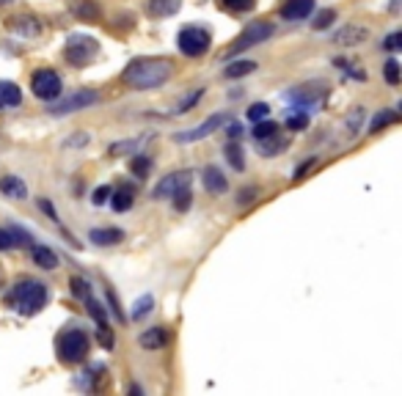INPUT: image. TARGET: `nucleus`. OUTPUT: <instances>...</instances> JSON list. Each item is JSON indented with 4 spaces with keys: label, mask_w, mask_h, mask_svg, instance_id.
<instances>
[{
    "label": "nucleus",
    "mask_w": 402,
    "mask_h": 396,
    "mask_svg": "<svg viewBox=\"0 0 402 396\" xmlns=\"http://www.w3.org/2000/svg\"><path fill=\"white\" fill-rule=\"evenodd\" d=\"M171 72H174V66L169 58H135L125 69L122 80L135 91H152V88L169 83Z\"/></svg>",
    "instance_id": "nucleus-1"
},
{
    "label": "nucleus",
    "mask_w": 402,
    "mask_h": 396,
    "mask_svg": "<svg viewBox=\"0 0 402 396\" xmlns=\"http://www.w3.org/2000/svg\"><path fill=\"white\" fill-rule=\"evenodd\" d=\"M9 303L20 314H39L44 309V303H47V287L33 281V278H25L11 289Z\"/></svg>",
    "instance_id": "nucleus-2"
},
{
    "label": "nucleus",
    "mask_w": 402,
    "mask_h": 396,
    "mask_svg": "<svg viewBox=\"0 0 402 396\" xmlns=\"http://www.w3.org/2000/svg\"><path fill=\"white\" fill-rule=\"evenodd\" d=\"M97 53H100V42L94 36H88V33H72L66 39L64 55L72 66H88V63L94 61Z\"/></svg>",
    "instance_id": "nucleus-3"
},
{
    "label": "nucleus",
    "mask_w": 402,
    "mask_h": 396,
    "mask_svg": "<svg viewBox=\"0 0 402 396\" xmlns=\"http://www.w3.org/2000/svg\"><path fill=\"white\" fill-rule=\"evenodd\" d=\"M88 347H91V341H88V336H85L80 328L61 333L58 336V344H55L58 358H61L64 363H80L85 355H88Z\"/></svg>",
    "instance_id": "nucleus-4"
},
{
    "label": "nucleus",
    "mask_w": 402,
    "mask_h": 396,
    "mask_svg": "<svg viewBox=\"0 0 402 396\" xmlns=\"http://www.w3.org/2000/svg\"><path fill=\"white\" fill-rule=\"evenodd\" d=\"M100 100V94L94 91V88H78V91H72L69 97L64 100H53V102L47 105V113L50 116H66V113H78V110H83L88 105H94Z\"/></svg>",
    "instance_id": "nucleus-5"
},
{
    "label": "nucleus",
    "mask_w": 402,
    "mask_h": 396,
    "mask_svg": "<svg viewBox=\"0 0 402 396\" xmlns=\"http://www.w3.org/2000/svg\"><path fill=\"white\" fill-rule=\"evenodd\" d=\"M273 22H268V20H256L251 22L237 39H234L232 44V50H229V55H237V53H243V50H248V47H256V44H262V42H268L270 36H273Z\"/></svg>",
    "instance_id": "nucleus-6"
},
{
    "label": "nucleus",
    "mask_w": 402,
    "mask_h": 396,
    "mask_svg": "<svg viewBox=\"0 0 402 396\" xmlns=\"http://www.w3.org/2000/svg\"><path fill=\"white\" fill-rule=\"evenodd\" d=\"M210 33L204 31V28H182L179 31V36H176V44H179V50H182V55H191V58H199V55H204L207 50H210Z\"/></svg>",
    "instance_id": "nucleus-7"
},
{
    "label": "nucleus",
    "mask_w": 402,
    "mask_h": 396,
    "mask_svg": "<svg viewBox=\"0 0 402 396\" xmlns=\"http://www.w3.org/2000/svg\"><path fill=\"white\" fill-rule=\"evenodd\" d=\"M31 88H33V94H36L39 100L53 102V100H58V97H61V77H58L55 72H50V69H42V72H36V75H33Z\"/></svg>",
    "instance_id": "nucleus-8"
},
{
    "label": "nucleus",
    "mask_w": 402,
    "mask_h": 396,
    "mask_svg": "<svg viewBox=\"0 0 402 396\" xmlns=\"http://www.w3.org/2000/svg\"><path fill=\"white\" fill-rule=\"evenodd\" d=\"M221 124H226V116H223V113H215V116H210V119H204L199 127L185 129V132H176L174 141H176V144H196V141H201V138L212 135Z\"/></svg>",
    "instance_id": "nucleus-9"
},
{
    "label": "nucleus",
    "mask_w": 402,
    "mask_h": 396,
    "mask_svg": "<svg viewBox=\"0 0 402 396\" xmlns=\"http://www.w3.org/2000/svg\"><path fill=\"white\" fill-rule=\"evenodd\" d=\"M193 182V171H174L169 176H163L160 182H157V188H154V198H171L176 190L182 188H191Z\"/></svg>",
    "instance_id": "nucleus-10"
},
{
    "label": "nucleus",
    "mask_w": 402,
    "mask_h": 396,
    "mask_svg": "<svg viewBox=\"0 0 402 396\" xmlns=\"http://www.w3.org/2000/svg\"><path fill=\"white\" fill-rule=\"evenodd\" d=\"M312 11H314V0H287L281 6L284 20H306Z\"/></svg>",
    "instance_id": "nucleus-11"
},
{
    "label": "nucleus",
    "mask_w": 402,
    "mask_h": 396,
    "mask_svg": "<svg viewBox=\"0 0 402 396\" xmlns=\"http://www.w3.org/2000/svg\"><path fill=\"white\" fill-rule=\"evenodd\" d=\"M334 39H337V44H344V47H356V44L369 39V31L364 25H347V28H339Z\"/></svg>",
    "instance_id": "nucleus-12"
},
{
    "label": "nucleus",
    "mask_w": 402,
    "mask_h": 396,
    "mask_svg": "<svg viewBox=\"0 0 402 396\" xmlns=\"http://www.w3.org/2000/svg\"><path fill=\"white\" fill-rule=\"evenodd\" d=\"M9 25H11V31H14V33H20V36H25V39H33V36H39V33H42L39 20H36V17H28V14L11 17Z\"/></svg>",
    "instance_id": "nucleus-13"
},
{
    "label": "nucleus",
    "mask_w": 402,
    "mask_h": 396,
    "mask_svg": "<svg viewBox=\"0 0 402 396\" xmlns=\"http://www.w3.org/2000/svg\"><path fill=\"white\" fill-rule=\"evenodd\" d=\"M85 303H88V314H91V316L97 319V325H100V341H102L105 347H110L113 341H110V328H107V319H105V311H102V306H100V303H97V300H94L91 294L85 297Z\"/></svg>",
    "instance_id": "nucleus-14"
},
{
    "label": "nucleus",
    "mask_w": 402,
    "mask_h": 396,
    "mask_svg": "<svg viewBox=\"0 0 402 396\" xmlns=\"http://www.w3.org/2000/svg\"><path fill=\"white\" fill-rule=\"evenodd\" d=\"M31 256L42 270H55L58 267V253L50 250L47 245H31Z\"/></svg>",
    "instance_id": "nucleus-15"
},
{
    "label": "nucleus",
    "mask_w": 402,
    "mask_h": 396,
    "mask_svg": "<svg viewBox=\"0 0 402 396\" xmlns=\"http://www.w3.org/2000/svg\"><path fill=\"white\" fill-rule=\"evenodd\" d=\"M322 97H325V88H319L317 94H314V91H312V85H303V88H297V91H290V94H287V100L303 105V107H312V105H317Z\"/></svg>",
    "instance_id": "nucleus-16"
},
{
    "label": "nucleus",
    "mask_w": 402,
    "mask_h": 396,
    "mask_svg": "<svg viewBox=\"0 0 402 396\" xmlns=\"http://www.w3.org/2000/svg\"><path fill=\"white\" fill-rule=\"evenodd\" d=\"M166 341H169L166 328H149V331H144L141 338H138V344H141L144 350H160Z\"/></svg>",
    "instance_id": "nucleus-17"
},
{
    "label": "nucleus",
    "mask_w": 402,
    "mask_h": 396,
    "mask_svg": "<svg viewBox=\"0 0 402 396\" xmlns=\"http://www.w3.org/2000/svg\"><path fill=\"white\" fill-rule=\"evenodd\" d=\"M149 138H152V135H144V138H129V141H122V144H113L107 151H110L113 157H122V154H138V151L149 144Z\"/></svg>",
    "instance_id": "nucleus-18"
},
{
    "label": "nucleus",
    "mask_w": 402,
    "mask_h": 396,
    "mask_svg": "<svg viewBox=\"0 0 402 396\" xmlns=\"http://www.w3.org/2000/svg\"><path fill=\"white\" fill-rule=\"evenodd\" d=\"M204 188L210 190V193H226L229 188V182H226V176L221 173V168H204Z\"/></svg>",
    "instance_id": "nucleus-19"
},
{
    "label": "nucleus",
    "mask_w": 402,
    "mask_h": 396,
    "mask_svg": "<svg viewBox=\"0 0 402 396\" xmlns=\"http://www.w3.org/2000/svg\"><path fill=\"white\" fill-rule=\"evenodd\" d=\"M20 102H22V91L17 88V83L0 80V107H17Z\"/></svg>",
    "instance_id": "nucleus-20"
},
{
    "label": "nucleus",
    "mask_w": 402,
    "mask_h": 396,
    "mask_svg": "<svg viewBox=\"0 0 402 396\" xmlns=\"http://www.w3.org/2000/svg\"><path fill=\"white\" fill-rule=\"evenodd\" d=\"M0 190L6 193V198H17V201H22L28 196V188H25V182H22L20 176H3Z\"/></svg>",
    "instance_id": "nucleus-21"
},
{
    "label": "nucleus",
    "mask_w": 402,
    "mask_h": 396,
    "mask_svg": "<svg viewBox=\"0 0 402 396\" xmlns=\"http://www.w3.org/2000/svg\"><path fill=\"white\" fill-rule=\"evenodd\" d=\"M182 9V0H149V11L154 17H174Z\"/></svg>",
    "instance_id": "nucleus-22"
},
{
    "label": "nucleus",
    "mask_w": 402,
    "mask_h": 396,
    "mask_svg": "<svg viewBox=\"0 0 402 396\" xmlns=\"http://www.w3.org/2000/svg\"><path fill=\"white\" fill-rule=\"evenodd\" d=\"M122 237H125V234L119 229H91V234H88V240H91L94 245H116Z\"/></svg>",
    "instance_id": "nucleus-23"
},
{
    "label": "nucleus",
    "mask_w": 402,
    "mask_h": 396,
    "mask_svg": "<svg viewBox=\"0 0 402 396\" xmlns=\"http://www.w3.org/2000/svg\"><path fill=\"white\" fill-rule=\"evenodd\" d=\"M259 149H262V154H265V157H275L278 151H284V149H287V141H284V138H278V132H275L273 138L259 141Z\"/></svg>",
    "instance_id": "nucleus-24"
},
{
    "label": "nucleus",
    "mask_w": 402,
    "mask_h": 396,
    "mask_svg": "<svg viewBox=\"0 0 402 396\" xmlns=\"http://www.w3.org/2000/svg\"><path fill=\"white\" fill-rule=\"evenodd\" d=\"M256 69V63L254 61H234L226 66V77L229 80H237V77H245V75H251Z\"/></svg>",
    "instance_id": "nucleus-25"
},
{
    "label": "nucleus",
    "mask_w": 402,
    "mask_h": 396,
    "mask_svg": "<svg viewBox=\"0 0 402 396\" xmlns=\"http://www.w3.org/2000/svg\"><path fill=\"white\" fill-rule=\"evenodd\" d=\"M113 193V190H110ZM132 207V188H122L113 193V209L116 212H127Z\"/></svg>",
    "instance_id": "nucleus-26"
},
{
    "label": "nucleus",
    "mask_w": 402,
    "mask_h": 396,
    "mask_svg": "<svg viewBox=\"0 0 402 396\" xmlns=\"http://www.w3.org/2000/svg\"><path fill=\"white\" fill-rule=\"evenodd\" d=\"M400 116H397V110H383V113H378L375 119H372V124H369V132H381L383 127L394 124Z\"/></svg>",
    "instance_id": "nucleus-27"
},
{
    "label": "nucleus",
    "mask_w": 402,
    "mask_h": 396,
    "mask_svg": "<svg viewBox=\"0 0 402 396\" xmlns=\"http://www.w3.org/2000/svg\"><path fill=\"white\" fill-rule=\"evenodd\" d=\"M152 306H154V297H152V294H144L141 300H135V303H132L129 316H132V319H144V316L152 311Z\"/></svg>",
    "instance_id": "nucleus-28"
},
{
    "label": "nucleus",
    "mask_w": 402,
    "mask_h": 396,
    "mask_svg": "<svg viewBox=\"0 0 402 396\" xmlns=\"http://www.w3.org/2000/svg\"><path fill=\"white\" fill-rule=\"evenodd\" d=\"M171 198H174V209H176V212H188V209H191V198H193L191 188L176 190V193H174Z\"/></svg>",
    "instance_id": "nucleus-29"
},
{
    "label": "nucleus",
    "mask_w": 402,
    "mask_h": 396,
    "mask_svg": "<svg viewBox=\"0 0 402 396\" xmlns=\"http://www.w3.org/2000/svg\"><path fill=\"white\" fill-rule=\"evenodd\" d=\"M275 132H278V124H273V122H256V127H254V138L256 141H265V138H273Z\"/></svg>",
    "instance_id": "nucleus-30"
},
{
    "label": "nucleus",
    "mask_w": 402,
    "mask_h": 396,
    "mask_svg": "<svg viewBox=\"0 0 402 396\" xmlns=\"http://www.w3.org/2000/svg\"><path fill=\"white\" fill-rule=\"evenodd\" d=\"M334 20H337V11H334V9H322L319 14H314L312 28H314V31H325V28H328V25H331Z\"/></svg>",
    "instance_id": "nucleus-31"
},
{
    "label": "nucleus",
    "mask_w": 402,
    "mask_h": 396,
    "mask_svg": "<svg viewBox=\"0 0 402 396\" xmlns=\"http://www.w3.org/2000/svg\"><path fill=\"white\" fill-rule=\"evenodd\" d=\"M361 122H364V107H353L347 116V135H356L361 129Z\"/></svg>",
    "instance_id": "nucleus-32"
},
{
    "label": "nucleus",
    "mask_w": 402,
    "mask_h": 396,
    "mask_svg": "<svg viewBox=\"0 0 402 396\" xmlns=\"http://www.w3.org/2000/svg\"><path fill=\"white\" fill-rule=\"evenodd\" d=\"M226 160L232 163L234 171H243V168H245V163H243V151H240L237 144H229V146H226Z\"/></svg>",
    "instance_id": "nucleus-33"
},
{
    "label": "nucleus",
    "mask_w": 402,
    "mask_h": 396,
    "mask_svg": "<svg viewBox=\"0 0 402 396\" xmlns=\"http://www.w3.org/2000/svg\"><path fill=\"white\" fill-rule=\"evenodd\" d=\"M309 124V116H306V110H295V113H290L287 116V127L297 132V129H303V127Z\"/></svg>",
    "instance_id": "nucleus-34"
},
{
    "label": "nucleus",
    "mask_w": 402,
    "mask_h": 396,
    "mask_svg": "<svg viewBox=\"0 0 402 396\" xmlns=\"http://www.w3.org/2000/svg\"><path fill=\"white\" fill-rule=\"evenodd\" d=\"M386 83L388 85L400 83V61L397 58H388L386 61Z\"/></svg>",
    "instance_id": "nucleus-35"
},
{
    "label": "nucleus",
    "mask_w": 402,
    "mask_h": 396,
    "mask_svg": "<svg viewBox=\"0 0 402 396\" xmlns=\"http://www.w3.org/2000/svg\"><path fill=\"white\" fill-rule=\"evenodd\" d=\"M132 173H135V176H141V179H144V176H147L149 173V168H152V160H149V157H144V154H141V151H138V157H135V160H132Z\"/></svg>",
    "instance_id": "nucleus-36"
},
{
    "label": "nucleus",
    "mask_w": 402,
    "mask_h": 396,
    "mask_svg": "<svg viewBox=\"0 0 402 396\" xmlns=\"http://www.w3.org/2000/svg\"><path fill=\"white\" fill-rule=\"evenodd\" d=\"M221 6L229 9V11H251L256 6V0H221Z\"/></svg>",
    "instance_id": "nucleus-37"
},
{
    "label": "nucleus",
    "mask_w": 402,
    "mask_h": 396,
    "mask_svg": "<svg viewBox=\"0 0 402 396\" xmlns=\"http://www.w3.org/2000/svg\"><path fill=\"white\" fill-rule=\"evenodd\" d=\"M270 116V107L265 102H256L248 107V122H262V119H268Z\"/></svg>",
    "instance_id": "nucleus-38"
},
{
    "label": "nucleus",
    "mask_w": 402,
    "mask_h": 396,
    "mask_svg": "<svg viewBox=\"0 0 402 396\" xmlns=\"http://www.w3.org/2000/svg\"><path fill=\"white\" fill-rule=\"evenodd\" d=\"M17 248V237L11 229H0V250H11Z\"/></svg>",
    "instance_id": "nucleus-39"
},
{
    "label": "nucleus",
    "mask_w": 402,
    "mask_h": 396,
    "mask_svg": "<svg viewBox=\"0 0 402 396\" xmlns=\"http://www.w3.org/2000/svg\"><path fill=\"white\" fill-rule=\"evenodd\" d=\"M201 94H204L201 88H199V91H193V94H191V97H188V100H182V102L176 105V113H185V110H188L191 105H196V102H199V97H201Z\"/></svg>",
    "instance_id": "nucleus-40"
},
{
    "label": "nucleus",
    "mask_w": 402,
    "mask_h": 396,
    "mask_svg": "<svg viewBox=\"0 0 402 396\" xmlns=\"http://www.w3.org/2000/svg\"><path fill=\"white\" fill-rule=\"evenodd\" d=\"M400 42H402V33H400V31H394V33H391V36L383 42V47H386L388 53H394V50H400Z\"/></svg>",
    "instance_id": "nucleus-41"
},
{
    "label": "nucleus",
    "mask_w": 402,
    "mask_h": 396,
    "mask_svg": "<svg viewBox=\"0 0 402 396\" xmlns=\"http://www.w3.org/2000/svg\"><path fill=\"white\" fill-rule=\"evenodd\" d=\"M107 196H110V188H107V185H102V188L94 190V198H91V201H94L97 207H102V204L107 201Z\"/></svg>",
    "instance_id": "nucleus-42"
},
{
    "label": "nucleus",
    "mask_w": 402,
    "mask_h": 396,
    "mask_svg": "<svg viewBox=\"0 0 402 396\" xmlns=\"http://www.w3.org/2000/svg\"><path fill=\"white\" fill-rule=\"evenodd\" d=\"M39 207H42L44 212H47V215L53 218V220H58V215H55V209H53V204H47V201H39Z\"/></svg>",
    "instance_id": "nucleus-43"
},
{
    "label": "nucleus",
    "mask_w": 402,
    "mask_h": 396,
    "mask_svg": "<svg viewBox=\"0 0 402 396\" xmlns=\"http://www.w3.org/2000/svg\"><path fill=\"white\" fill-rule=\"evenodd\" d=\"M251 196H254V190H243V193H240V204H245V201H251Z\"/></svg>",
    "instance_id": "nucleus-44"
},
{
    "label": "nucleus",
    "mask_w": 402,
    "mask_h": 396,
    "mask_svg": "<svg viewBox=\"0 0 402 396\" xmlns=\"http://www.w3.org/2000/svg\"><path fill=\"white\" fill-rule=\"evenodd\" d=\"M229 135H232V138H240V135H243V129H240L237 124H232L229 127Z\"/></svg>",
    "instance_id": "nucleus-45"
},
{
    "label": "nucleus",
    "mask_w": 402,
    "mask_h": 396,
    "mask_svg": "<svg viewBox=\"0 0 402 396\" xmlns=\"http://www.w3.org/2000/svg\"><path fill=\"white\" fill-rule=\"evenodd\" d=\"M6 3H14V0H0V6H6Z\"/></svg>",
    "instance_id": "nucleus-46"
}]
</instances>
